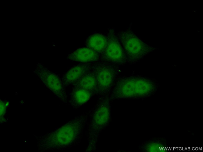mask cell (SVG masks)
<instances>
[{"label":"cell","mask_w":203,"mask_h":152,"mask_svg":"<svg viewBox=\"0 0 203 152\" xmlns=\"http://www.w3.org/2000/svg\"><path fill=\"white\" fill-rule=\"evenodd\" d=\"M87 115L83 113L51 132L35 136L38 150H63L78 145L83 137Z\"/></svg>","instance_id":"cell-1"},{"label":"cell","mask_w":203,"mask_h":152,"mask_svg":"<svg viewBox=\"0 0 203 152\" xmlns=\"http://www.w3.org/2000/svg\"><path fill=\"white\" fill-rule=\"evenodd\" d=\"M160 84L156 79L131 75L118 77L109 95L111 102L117 99H144L154 95Z\"/></svg>","instance_id":"cell-2"},{"label":"cell","mask_w":203,"mask_h":152,"mask_svg":"<svg viewBox=\"0 0 203 152\" xmlns=\"http://www.w3.org/2000/svg\"><path fill=\"white\" fill-rule=\"evenodd\" d=\"M87 114L89 120L85 133L88 143L86 151L92 152L96 150L100 134L111 121V107L109 96L98 97L96 104Z\"/></svg>","instance_id":"cell-3"},{"label":"cell","mask_w":203,"mask_h":152,"mask_svg":"<svg viewBox=\"0 0 203 152\" xmlns=\"http://www.w3.org/2000/svg\"><path fill=\"white\" fill-rule=\"evenodd\" d=\"M116 35L125 53L127 63H136L156 49L138 37L130 26Z\"/></svg>","instance_id":"cell-4"},{"label":"cell","mask_w":203,"mask_h":152,"mask_svg":"<svg viewBox=\"0 0 203 152\" xmlns=\"http://www.w3.org/2000/svg\"><path fill=\"white\" fill-rule=\"evenodd\" d=\"M91 69L96 79L97 95L109 96L120 73L119 66L99 61L92 63Z\"/></svg>","instance_id":"cell-5"},{"label":"cell","mask_w":203,"mask_h":152,"mask_svg":"<svg viewBox=\"0 0 203 152\" xmlns=\"http://www.w3.org/2000/svg\"><path fill=\"white\" fill-rule=\"evenodd\" d=\"M106 36L107 44L100 55V61L119 66L127 63L125 53L114 29L108 28Z\"/></svg>","instance_id":"cell-6"},{"label":"cell","mask_w":203,"mask_h":152,"mask_svg":"<svg viewBox=\"0 0 203 152\" xmlns=\"http://www.w3.org/2000/svg\"><path fill=\"white\" fill-rule=\"evenodd\" d=\"M34 74L42 82L44 86L63 103L67 102V95L61 78L41 64H38Z\"/></svg>","instance_id":"cell-7"},{"label":"cell","mask_w":203,"mask_h":152,"mask_svg":"<svg viewBox=\"0 0 203 152\" xmlns=\"http://www.w3.org/2000/svg\"><path fill=\"white\" fill-rule=\"evenodd\" d=\"M90 63H81L70 68L61 78L65 87L72 85L84 74L89 71L91 68Z\"/></svg>","instance_id":"cell-8"},{"label":"cell","mask_w":203,"mask_h":152,"mask_svg":"<svg viewBox=\"0 0 203 152\" xmlns=\"http://www.w3.org/2000/svg\"><path fill=\"white\" fill-rule=\"evenodd\" d=\"M67 58L74 62L93 63L100 61V55L92 49L85 47L77 49L69 54Z\"/></svg>","instance_id":"cell-9"},{"label":"cell","mask_w":203,"mask_h":152,"mask_svg":"<svg viewBox=\"0 0 203 152\" xmlns=\"http://www.w3.org/2000/svg\"><path fill=\"white\" fill-rule=\"evenodd\" d=\"M93 96L85 89L72 88L69 102L73 108L77 109L86 104Z\"/></svg>","instance_id":"cell-10"},{"label":"cell","mask_w":203,"mask_h":152,"mask_svg":"<svg viewBox=\"0 0 203 152\" xmlns=\"http://www.w3.org/2000/svg\"><path fill=\"white\" fill-rule=\"evenodd\" d=\"M167 140L165 137H152L144 141L138 146L139 150L142 152H160L169 150L167 147Z\"/></svg>","instance_id":"cell-11"},{"label":"cell","mask_w":203,"mask_h":152,"mask_svg":"<svg viewBox=\"0 0 203 152\" xmlns=\"http://www.w3.org/2000/svg\"><path fill=\"white\" fill-rule=\"evenodd\" d=\"M72 88L85 89L94 96L97 94V83L95 76L91 69L84 74L72 85Z\"/></svg>","instance_id":"cell-12"},{"label":"cell","mask_w":203,"mask_h":152,"mask_svg":"<svg viewBox=\"0 0 203 152\" xmlns=\"http://www.w3.org/2000/svg\"><path fill=\"white\" fill-rule=\"evenodd\" d=\"M107 43L106 36L95 32L86 38L85 41V46L101 55L105 48Z\"/></svg>","instance_id":"cell-13"},{"label":"cell","mask_w":203,"mask_h":152,"mask_svg":"<svg viewBox=\"0 0 203 152\" xmlns=\"http://www.w3.org/2000/svg\"><path fill=\"white\" fill-rule=\"evenodd\" d=\"M0 102V123L2 124L6 122L7 121V119L5 118V116L9 106L10 101L1 99Z\"/></svg>","instance_id":"cell-14"}]
</instances>
